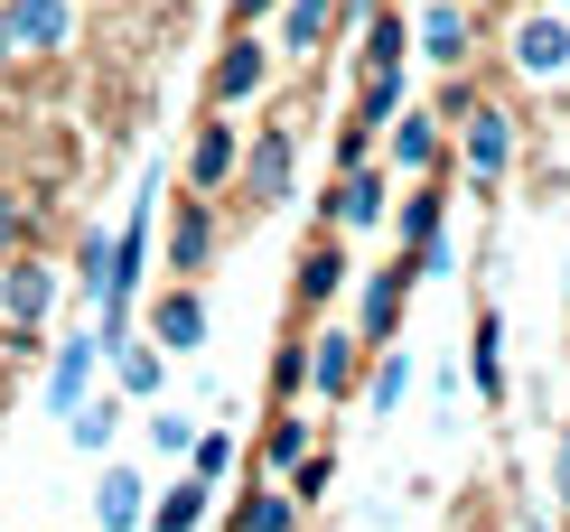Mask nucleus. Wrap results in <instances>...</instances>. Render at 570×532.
I'll list each match as a JSON object with an SVG mask.
<instances>
[{
    "label": "nucleus",
    "instance_id": "f257e3e1",
    "mask_svg": "<svg viewBox=\"0 0 570 532\" xmlns=\"http://www.w3.org/2000/svg\"><path fill=\"white\" fill-rule=\"evenodd\" d=\"M234 187H244V206L253 215H281L299 197V122H263L234 150Z\"/></svg>",
    "mask_w": 570,
    "mask_h": 532
},
{
    "label": "nucleus",
    "instance_id": "f03ea898",
    "mask_svg": "<svg viewBox=\"0 0 570 532\" xmlns=\"http://www.w3.org/2000/svg\"><path fill=\"white\" fill-rule=\"evenodd\" d=\"M505 57H514V76H533V85H561V76H570V19L552 10V0L514 10V29H505Z\"/></svg>",
    "mask_w": 570,
    "mask_h": 532
},
{
    "label": "nucleus",
    "instance_id": "7ed1b4c3",
    "mask_svg": "<svg viewBox=\"0 0 570 532\" xmlns=\"http://www.w3.org/2000/svg\"><path fill=\"white\" fill-rule=\"evenodd\" d=\"M449 150H459V168H468L478 187H505V168H514V112H505V104H468Z\"/></svg>",
    "mask_w": 570,
    "mask_h": 532
},
{
    "label": "nucleus",
    "instance_id": "20e7f679",
    "mask_svg": "<svg viewBox=\"0 0 570 532\" xmlns=\"http://www.w3.org/2000/svg\"><path fill=\"white\" fill-rule=\"evenodd\" d=\"M76 47V0H0V57H57Z\"/></svg>",
    "mask_w": 570,
    "mask_h": 532
},
{
    "label": "nucleus",
    "instance_id": "39448f33",
    "mask_svg": "<svg viewBox=\"0 0 570 532\" xmlns=\"http://www.w3.org/2000/svg\"><path fill=\"white\" fill-rule=\"evenodd\" d=\"M225 225H216V197H197V187H178V215H169V280H197L206 262H216Z\"/></svg>",
    "mask_w": 570,
    "mask_h": 532
},
{
    "label": "nucleus",
    "instance_id": "423d86ee",
    "mask_svg": "<svg viewBox=\"0 0 570 532\" xmlns=\"http://www.w3.org/2000/svg\"><path fill=\"white\" fill-rule=\"evenodd\" d=\"M263 85H272V47L253 38V29H234V38H225V57H216V76H206V104L234 112V104H253Z\"/></svg>",
    "mask_w": 570,
    "mask_h": 532
},
{
    "label": "nucleus",
    "instance_id": "0eeeda50",
    "mask_svg": "<svg viewBox=\"0 0 570 532\" xmlns=\"http://www.w3.org/2000/svg\"><path fill=\"white\" fill-rule=\"evenodd\" d=\"M384 159H393V178H440V168H449L440 112H393V122H384Z\"/></svg>",
    "mask_w": 570,
    "mask_h": 532
},
{
    "label": "nucleus",
    "instance_id": "6e6552de",
    "mask_svg": "<svg viewBox=\"0 0 570 532\" xmlns=\"http://www.w3.org/2000/svg\"><path fill=\"white\" fill-rule=\"evenodd\" d=\"M402 299H412V253L393 244V262H384V272H365V308H355V336H365V346H393Z\"/></svg>",
    "mask_w": 570,
    "mask_h": 532
},
{
    "label": "nucleus",
    "instance_id": "1a4fd4ad",
    "mask_svg": "<svg viewBox=\"0 0 570 532\" xmlns=\"http://www.w3.org/2000/svg\"><path fill=\"white\" fill-rule=\"evenodd\" d=\"M150 346H159V355H197V346H206V289H197V280H169V289L150 299Z\"/></svg>",
    "mask_w": 570,
    "mask_h": 532
},
{
    "label": "nucleus",
    "instance_id": "9d476101",
    "mask_svg": "<svg viewBox=\"0 0 570 532\" xmlns=\"http://www.w3.org/2000/svg\"><path fill=\"white\" fill-rule=\"evenodd\" d=\"M346 280H355V262H346V234H327V225H318V244L299 253V280H291V308H299V318H318V308L337 299Z\"/></svg>",
    "mask_w": 570,
    "mask_h": 532
},
{
    "label": "nucleus",
    "instance_id": "9b49d317",
    "mask_svg": "<svg viewBox=\"0 0 570 532\" xmlns=\"http://www.w3.org/2000/svg\"><path fill=\"white\" fill-rule=\"evenodd\" d=\"M355 374H365V336H346V327H308V393L355 402Z\"/></svg>",
    "mask_w": 570,
    "mask_h": 532
},
{
    "label": "nucleus",
    "instance_id": "f8f14e48",
    "mask_svg": "<svg viewBox=\"0 0 570 532\" xmlns=\"http://www.w3.org/2000/svg\"><path fill=\"white\" fill-rule=\"evenodd\" d=\"M47 308H57V262H38V253L0 262V318H10V327H38Z\"/></svg>",
    "mask_w": 570,
    "mask_h": 532
},
{
    "label": "nucleus",
    "instance_id": "ddd939ff",
    "mask_svg": "<svg viewBox=\"0 0 570 532\" xmlns=\"http://www.w3.org/2000/svg\"><path fill=\"white\" fill-rule=\"evenodd\" d=\"M384 197H393V178L384 168H346L337 187H327V234H365V225H384Z\"/></svg>",
    "mask_w": 570,
    "mask_h": 532
},
{
    "label": "nucleus",
    "instance_id": "4468645a",
    "mask_svg": "<svg viewBox=\"0 0 570 532\" xmlns=\"http://www.w3.org/2000/svg\"><path fill=\"white\" fill-rule=\"evenodd\" d=\"M468 38H478V10H468V0H431V10H421V29H412V57L468 66Z\"/></svg>",
    "mask_w": 570,
    "mask_h": 532
},
{
    "label": "nucleus",
    "instance_id": "2eb2a0df",
    "mask_svg": "<svg viewBox=\"0 0 570 532\" xmlns=\"http://www.w3.org/2000/svg\"><path fill=\"white\" fill-rule=\"evenodd\" d=\"M234 150H244L234 122H197V140H187V187H197V197H225L234 187Z\"/></svg>",
    "mask_w": 570,
    "mask_h": 532
},
{
    "label": "nucleus",
    "instance_id": "dca6fc26",
    "mask_svg": "<svg viewBox=\"0 0 570 532\" xmlns=\"http://www.w3.org/2000/svg\"><path fill=\"white\" fill-rule=\"evenodd\" d=\"M346 29V0H281V47L272 57H318Z\"/></svg>",
    "mask_w": 570,
    "mask_h": 532
},
{
    "label": "nucleus",
    "instance_id": "f3484780",
    "mask_svg": "<svg viewBox=\"0 0 570 532\" xmlns=\"http://www.w3.org/2000/svg\"><path fill=\"white\" fill-rule=\"evenodd\" d=\"M440 225H449V178H412V197L393 215V244L421 253V244H440Z\"/></svg>",
    "mask_w": 570,
    "mask_h": 532
},
{
    "label": "nucleus",
    "instance_id": "a211bd4d",
    "mask_svg": "<svg viewBox=\"0 0 570 532\" xmlns=\"http://www.w3.org/2000/svg\"><path fill=\"white\" fill-rule=\"evenodd\" d=\"M94 365H104V346H94V336H57V365H47V411H76L85 383H94Z\"/></svg>",
    "mask_w": 570,
    "mask_h": 532
},
{
    "label": "nucleus",
    "instance_id": "6ab92c4d",
    "mask_svg": "<svg viewBox=\"0 0 570 532\" xmlns=\"http://www.w3.org/2000/svg\"><path fill=\"white\" fill-rule=\"evenodd\" d=\"M402 393H412V355H402V346H365L355 402H365V411H402Z\"/></svg>",
    "mask_w": 570,
    "mask_h": 532
},
{
    "label": "nucleus",
    "instance_id": "aec40b11",
    "mask_svg": "<svg viewBox=\"0 0 570 532\" xmlns=\"http://www.w3.org/2000/svg\"><path fill=\"white\" fill-rule=\"evenodd\" d=\"M412 57V29H402V10L393 0H374L365 10V47H355V76H384V66Z\"/></svg>",
    "mask_w": 570,
    "mask_h": 532
},
{
    "label": "nucleus",
    "instance_id": "412c9836",
    "mask_svg": "<svg viewBox=\"0 0 570 532\" xmlns=\"http://www.w3.org/2000/svg\"><path fill=\"white\" fill-rule=\"evenodd\" d=\"M112 383H122V402H140V393H159V374H169V355L150 346V336H112Z\"/></svg>",
    "mask_w": 570,
    "mask_h": 532
},
{
    "label": "nucleus",
    "instance_id": "4be33fe9",
    "mask_svg": "<svg viewBox=\"0 0 570 532\" xmlns=\"http://www.w3.org/2000/svg\"><path fill=\"white\" fill-rule=\"evenodd\" d=\"M206 495H216V486H206V476L187 467L159 504H140V523H150V532H197V523H206Z\"/></svg>",
    "mask_w": 570,
    "mask_h": 532
},
{
    "label": "nucleus",
    "instance_id": "5701e85b",
    "mask_svg": "<svg viewBox=\"0 0 570 532\" xmlns=\"http://www.w3.org/2000/svg\"><path fill=\"white\" fill-rule=\"evenodd\" d=\"M468 374H478L487 402H505V318L495 308H478V336H468Z\"/></svg>",
    "mask_w": 570,
    "mask_h": 532
},
{
    "label": "nucleus",
    "instance_id": "b1692460",
    "mask_svg": "<svg viewBox=\"0 0 570 532\" xmlns=\"http://www.w3.org/2000/svg\"><path fill=\"white\" fill-rule=\"evenodd\" d=\"M318 449V421L308 411H291V402H272V430H263V467H291V457H308Z\"/></svg>",
    "mask_w": 570,
    "mask_h": 532
},
{
    "label": "nucleus",
    "instance_id": "393cba45",
    "mask_svg": "<svg viewBox=\"0 0 570 532\" xmlns=\"http://www.w3.org/2000/svg\"><path fill=\"white\" fill-rule=\"evenodd\" d=\"M225 523H234V532H299V504H291V486H253Z\"/></svg>",
    "mask_w": 570,
    "mask_h": 532
},
{
    "label": "nucleus",
    "instance_id": "a878e982",
    "mask_svg": "<svg viewBox=\"0 0 570 532\" xmlns=\"http://www.w3.org/2000/svg\"><path fill=\"white\" fill-rule=\"evenodd\" d=\"M66 430H76V449H85V457H104V449H112V430H122V393H104V402L85 393L76 411H66Z\"/></svg>",
    "mask_w": 570,
    "mask_h": 532
},
{
    "label": "nucleus",
    "instance_id": "bb28decb",
    "mask_svg": "<svg viewBox=\"0 0 570 532\" xmlns=\"http://www.w3.org/2000/svg\"><path fill=\"white\" fill-rule=\"evenodd\" d=\"M140 476L131 467H104V495H94V514H104V532H140Z\"/></svg>",
    "mask_w": 570,
    "mask_h": 532
},
{
    "label": "nucleus",
    "instance_id": "cd10ccee",
    "mask_svg": "<svg viewBox=\"0 0 570 532\" xmlns=\"http://www.w3.org/2000/svg\"><path fill=\"white\" fill-rule=\"evenodd\" d=\"M393 112H402V66H384V76L355 85V122H365V131H384Z\"/></svg>",
    "mask_w": 570,
    "mask_h": 532
},
{
    "label": "nucleus",
    "instance_id": "c85d7f7f",
    "mask_svg": "<svg viewBox=\"0 0 570 532\" xmlns=\"http://www.w3.org/2000/svg\"><path fill=\"white\" fill-rule=\"evenodd\" d=\"M327 486H337V449L291 457V504H299V514H308V504H327Z\"/></svg>",
    "mask_w": 570,
    "mask_h": 532
},
{
    "label": "nucleus",
    "instance_id": "c756f323",
    "mask_svg": "<svg viewBox=\"0 0 570 532\" xmlns=\"http://www.w3.org/2000/svg\"><path fill=\"white\" fill-rule=\"evenodd\" d=\"M234 457H244V449H234L225 430H197V440H187V467H197L206 486H225V476H234Z\"/></svg>",
    "mask_w": 570,
    "mask_h": 532
},
{
    "label": "nucleus",
    "instance_id": "7c9ffc66",
    "mask_svg": "<svg viewBox=\"0 0 570 532\" xmlns=\"http://www.w3.org/2000/svg\"><path fill=\"white\" fill-rule=\"evenodd\" d=\"M291 393H308V327L281 336V355H272V402H291Z\"/></svg>",
    "mask_w": 570,
    "mask_h": 532
},
{
    "label": "nucleus",
    "instance_id": "2f4dec72",
    "mask_svg": "<svg viewBox=\"0 0 570 532\" xmlns=\"http://www.w3.org/2000/svg\"><path fill=\"white\" fill-rule=\"evenodd\" d=\"M76 280H85V299H104V280H112V244H104V234L76 244Z\"/></svg>",
    "mask_w": 570,
    "mask_h": 532
},
{
    "label": "nucleus",
    "instance_id": "473e14b6",
    "mask_svg": "<svg viewBox=\"0 0 570 532\" xmlns=\"http://www.w3.org/2000/svg\"><path fill=\"white\" fill-rule=\"evenodd\" d=\"M187 440H197V421H178V411H159V421H150V449L159 457H187Z\"/></svg>",
    "mask_w": 570,
    "mask_h": 532
},
{
    "label": "nucleus",
    "instance_id": "72a5a7b5",
    "mask_svg": "<svg viewBox=\"0 0 570 532\" xmlns=\"http://www.w3.org/2000/svg\"><path fill=\"white\" fill-rule=\"evenodd\" d=\"M327 159H337V178H346V168H365V159H374V131H365V122H346V131H337V150H327Z\"/></svg>",
    "mask_w": 570,
    "mask_h": 532
},
{
    "label": "nucleus",
    "instance_id": "f704fd0d",
    "mask_svg": "<svg viewBox=\"0 0 570 532\" xmlns=\"http://www.w3.org/2000/svg\"><path fill=\"white\" fill-rule=\"evenodd\" d=\"M552 504H561V514H570V421L552 430Z\"/></svg>",
    "mask_w": 570,
    "mask_h": 532
},
{
    "label": "nucleus",
    "instance_id": "c9c22d12",
    "mask_svg": "<svg viewBox=\"0 0 570 532\" xmlns=\"http://www.w3.org/2000/svg\"><path fill=\"white\" fill-rule=\"evenodd\" d=\"M19 234H29V206H19V197H10V187H0V253H10V244H19Z\"/></svg>",
    "mask_w": 570,
    "mask_h": 532
},
{
    "label": "nucleus",
    "instance_id": "e433bc0d",
    "mask_svg": "<svg viewBox=\"0 0 570 532\" xmlns=\"http://www.w3.org/2000/svg\"><path fill=\"white\" fill-rule=\"evenodd\" d=\"M272 10H281V0H234V29H263Z\"/></svg>",
    "mask_w": 570,
    "mask_h": 532
},
{
    "label": "nucleus",
    "instance_id": "4c0bfd02",
    "mask_svg": "<svg viewBox=\"0 0 570 532\" xmlns=\"http://www.w3.org/2000/svg\"><path fill=\"white\" fill-rule=\"evenodd\" d=\"M468 10H505V0H468Z\"/></svg>",
    "mask_w": 570,
    "mask_h": 532
},
{
    "label": "nucleus",
    "instance_id": "58836bf2",
    "mask_svg": "<svg viewBox=\"0 0 570 532\" xmlns=\"http://www.w3.org/2000/svg\"><path fill=\"white\" fill-rule=\"evenodd\" d=\"M552 10H561V19H570V0H552Z\"/></svg>",
    "mask_w": 570,
    "mask_h": 532
}]
</instances>
